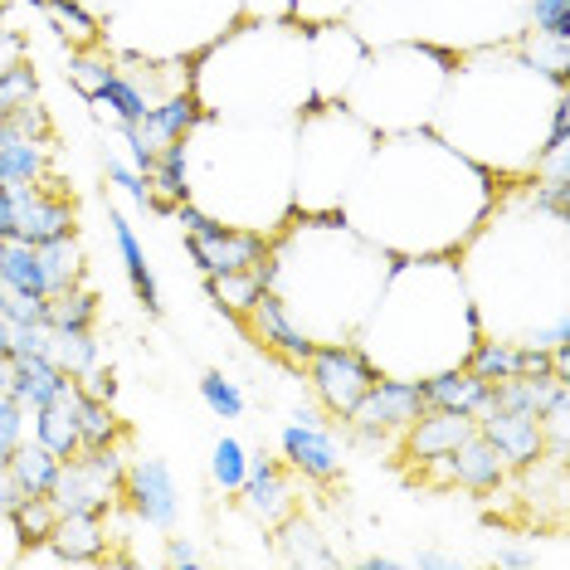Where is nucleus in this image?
<instances>
[{
	"mask_svg": "<svg viewBox=\"0 0 570 570\" xmlns=\"http://www.w3.org/2000/svg\"><path fill=\"white\" fill-rule=\"evenodd\" d=\"M502 180L449 147L434 127L375 137L342 219L385 254H459L488 219Z\"/></svg>",
	"mask_w": 570,
	"mask_h": 570,
	"instance_id": "obj_1",
	"label": "nucleus"
},
{
	"mask_svg": "<svg viewBox=\"0 0 570 570\" xmlns=\"http://www.w3.org/2000/svg\"><path fill=\"white\" fill-rule=\"evenodd\" d=\"M561 94L512 45H488L453 63L430 127L498 180H522L547 147L551 102Z\"/></svg>",
	"mask_w": 570,
	"mask_h": 570,
	"instance_id": "obj_2",
	"label": "nucleus"
},
{
	"mask_svg": "<svg viewBox=\"0 0 570 570\" xmlns=\"http://www.w3.org/2000/svg\"><path fill=\"white\" fill-rule=\"evenodd\" d=\"M264 288L293 307V317L313 332V342H342L356 336L371 303L385 288L391 254L366 235H356L332 215H293L274 235V249L258 264Z\"/></svg>",
	"mask_w": 570,
	"mask_h": 570,
	"instance_id": "obj_3",
	"label": "nucleus"
},
{
	"mask_svg": "<svg viewBox=\"0 0 570 570\" xmlns=\"http://www.w3.org/2000/svg\"><path fill=\"white\" fill-rule=\"evenodd\" d=\"M478 336H483V317L463 288L453 254H391L385 288L371 303L356 342L381 375L424 381L434 371L463 366Z\"/></svg>",
	"mask_w": 570,
	"mask_h": 570,
	"instance_id": "obj_4",
	"label": "nucleus"
},
{
	"mask_svg": "<svg viewBox=\"0 0 570 570\" xmlns=\"http://www.w3.org/2000/svg\"><path fill=\"white\" fill-rule=\"evenodd\" d=\"M190 94L205 118L225 122H278L313 102V69H307L303 24L258 20L215 40L190 69Z\"/></svg>",
	"mask_w": 570,
	"mask_h": 570,
	"instance_id": "obj_5",
	"label": "nucleus"
},
{
	"mask_svg": "<svg viewBox=\"0 0 570 570\" xmlns=\"http://www.w3.org/2000/svg\"><path fill=\"white\" fill-rule=\"evenodd\" d=\"M453 63H459V49L424 45V40L366 45V59H361L356 79L346 83L342 102L375 137L414 132V127L434 122V108H439V98H444Z\"/></svg>",
	"mask_w": 570,
	"mask_h": 570,
	"instance_id": "obj_6",
	"label": "nucleus"
},
{
	"mask_svg": "<svg viewBox=\"0 0 570 570\" xmlns=\"http://www.w3.org/2000/svg\"><path fill=\"white\" fill-rule=\"evenodd\" d=\"M375 147V132L342 98H313L293 127V215L342 210L361 166Z\"/></svg>",
	"mask_w": 570,
	"mask_h": 570,
	"instance_id": "obj_7",
	"label": "nucleus"
},
{
	"mask_svg": "<svg viewBox=\"0 0 570 570\" xmlns=\"http://www.w3.org/2000/svg\"><path fill=\"white\" fill-rule=\"evenodd\" d=\"M122 478H127V459L118 444L79 449L73 459L59 463L49 502H55L59 517H102L112 508V498L122 492Z\"/></svg>",
	"mask_w": 570,
	"mask_h": 570,
	"instance_id": "obj_8",
	"label": "nucleus"
},
{
	"mask_svg": "<svg viewBox=\"0 0 570 570\" xmlns=\"http://www.w3.org/2000/svg\"><path fill=\"white\" fill-rule=\"evenodd\" d=\"M303 366H307V385H313L317 405L327 414H336V420H346V414L361 405V395L371 391V381L381 375L371 366V356L361 352L356 336H342V342H317L313 356H307Z\"/></svg>",
	"mask_w": 570,
	"mask_h": 570,
	"instance_id": "obj_9",
	"label": "nucleus"
},
{
	"mask_svg": "<svg viewBox=\"0 0 570 570\" xmlns=\"http://www.w3.org/2000/svg\"><path fill=\"white\" fill-rule=\"evenodd\" d=\"M73 235V205L49 190L45 180H30V186H16V180H0V239L16 244H49Z\"/></svg>",
	"mask_w": 570,
	"mask_h": 570,
	"instance_id": "obj_10",
	"label": "nucleus"
},
{
	"mask_svg": "<svg viewBox=\"0 0 570 570\" xmlns=\"http://www.w3.org/2000/svg\"><path fill=\"white\" fill-rule=\"evenodd\" d=\"M424 410L430 405H424L420 381H410V375H375L371 391L361 395V405L346 414V424H352V434L366 439V444H385V439L405 434Z\"/></svg>",
	"mask_w": 570,
	"mask_h": 570,
	"instance_id": "obj_11",
	"label": "nucleus"
},
{
	"mask_svg": "<svg viewBox=\"0 0 570 570\" xmlns=\"http://www.w3.org/2000/svg\"><path fill=\"white\" fill-rule=\"evenodd\" d=\"M420 469H424V478H430V483H439V488H469V492H498V488L512 478L508 459H502V453L492 449L478 430L463 439L459 449L439 453V459L420 463Z\"/></svg>",
	"mask_w": 570,
	"mask_h": 570,
	"instance_id": "obj_12",
	"label": "nucleus"
},
{
	"mask_svg": "<svg viewBox=\"0 0 570 570\" xmlns=\"http://www.w3.org/2000/svg\"><path fill=\"white\" fill-rule=\"evenodd\" d=\"M278 449H283V459H288V469L313 478V483H336V478H342V444H336V434L322 424L317 410H297L293 420L283 424Z\"/></svg>",
	"mask_w": 570,
	"mask_h": 570,
	"instance_id": "obj_13",
	"label": "nucleus"
},
{
	"mask_svg": "<svg viewBox=\"0 0 570 570\" xmlns=\"http://www.w3.org/2000/svg\"><path fill=\"white\" fill-rule=\"evenodd\" d=\"M122 498L132 517L151 531H171L180 522V488H176V473L166 469L161 459H137L127 463V478H122Z\"/></svg>",
	"mask_w": 570,
	"mask_h": 570,
	"instance_id": "obj_14",
	"label": "nucleus"
},
{
	"mask_svg": "<svg viewBox=\"0 0 570 570\" xmlns=\"http://www.w3.org/2000/svg\"><path fill=\"white\" fill-rule=\"evenodd\" d=\"M478 434L488 439L492 449L508 459V469H537L547 459V434H541V420L531 410H508V405H488L478 414Z\"/></svg>",
	"mask_w": 570,
	"mask_h": 570,
	"instance_id": "obj_15",
	"label": "nucleus"
},
{
	"mask_svg": "<svg viewBox=\"0 0 570 570\" xmlns=\"http://www.w3.org/2000/svg\"><path fill=\"white\" fill-rule=\"evenodd\" d=\"M244 322H249V332H254V342H264L268 352H278L283 361H293V366H303L307 356H313V332L303 327V322L293 317V307L283 303L278 293H258L254 297V307L244 313Z\"/></svg>",
	"mask_w": 570,
	"mask_h": 570,
	"instance_id": "obj_16",
	"label": "nucleus"
},
{
	"mask_svg": "<svg viewBox=\"0 0 570 570\" xmlns=\"http://www.w3.org/2000/svg\"><path fill=\"white\" fill-rule=\"evenodd\" d=\"M239 498L258 527H278L293 517V492L288 478H283V463L268 459V453H249V478H244Z\"/></svg>",
	"mask_w": 570,
	"mask_h": 570,
	"instance_id": "obj_17",
	"label": "nucleus"
},
{
	"mask_svg": "<svg viewBox=\"0 0 570 570\" xmlns=\"http://www.w3.org/2000/svg\"><path fill=\"white\" fill-rule=\"evenodd\" d=\"M473 430H478L473 414H459V410H424L420 420H414L410 430L400 434V449H405V459L414 463V469H420V463L439 459V453L459 449Z\"/></svg>",
	"mask_w": 570,
	"mask_h": 570,
	"instance_id": "obj_18",
	"label": "nucleus"
},
{
	"mask_svg": "<svg viewBox=\"0 0 570 570\" xmlns=\"http://www.w3.org/2000/svg\"><path fill=\"white\" fill-rule=\"evenodd\" d=\"M73 375L59 366L49 352H35V356H10V395L20 400L24 410H40L49 400L69 395L73 391Z\"/></svg>",
	"mask_w": 570,
	"mask_h": 570,
	"instance_id": "obj_19",
	"label": "nucleus"
},
{
	"mask_svg": "<svg viewBox=\"0 0 570 570\" xmlns=\"http://www.w3.org/2000/svg\"><path fill=\"white\" fill-rule=\"evenodd\" d=\"M420 391H424V405L430 410H459V414H473V420L488 410V400H492V385L478 381L469 366H449V371L424 375Z\"/></svg>",
	"mask_w": 570,
	"mask_h": 570,
	"instance_id": "obj_20",
	"label": "nucleus"
},
{
	"mask_svg": "<svg viewBox=\"0 0 570 570\" xmlns=\"http://www.w3.org/2000/svg\"><path fill=\"white\" fill-rule=\"evenodd\" d=\"M108 229H112V244H118L122 274H127V283H132L137 303L147 307L151 317H161V288H157V274H151V264H147V249H141V239H137L132 219H127L122 210H108Z\"/></svg>",
	"mask_w": 570,
	"mask_h": 570,
	"instance_id": "obj_21",
	"label": "nucleus"
},
{
	"mask_svg": "<svg viewBox=\"0 0 570 570\" xmlns=\"http://www.w3.org/2000/svg\"><path fill=\"white\" fill-rule=\"evenodd\" d=\"M205 118V108H200V98L190 94V88H180V94H166L161 102H151L147 108V118L137 122V132L151 141V147H166V141H180V137H190L200 127Z\"/></svg>",
	"mask_w": 570,
	"mask_h": 570,
	"instance_id": "obj_22",
	"label": "nucleus"
},
{
	"mask_svg": "<svg viewBox=\"0 0 570 570\" xmlns=\"http://www.w3.org/2000/svg\"><path fill=\"white\" fill-rule=\"evenodd\" d=\"M151 210L171 215V205L190 200V141H166L157 151V166H151Z\"/></svg>",
	"mask_w": 570,
	"mask_h": 570,
	"instance_id": "obj_23",
	"label": "nucleus"
},
{
	"mask_svg": "<svg viewBox=\"0 0 570 570\" xmlns=\"http://www.w3.org/2000/svg\"><path fill=\"white\" fill-rule=\"evenodd\" d=\"M88 102H94V108H98L108 122H141V118H147V108H151L157 98L147 94V83H141L137 69H122V63H118V69H112V79L102 83Z\"/></svg>",
	"mask_w": 570,
	"mask_h": 570,
	"instance_id": "obj_24",
	"label": "nucleus"
},
{
	"mask_svg": "<svg viewBox=\"0 0 570 570\" xmlns=\"http://www.w3.org/2000/svg\"><path fill=\"white\" fill-rule=\"evenodd\" d=\"M73 395H79V385H73L69 395H59V400H49V405L40 410H30L35 414V444H45L55 459H73V453L83 449V439H79V420H73Z\"/></svg>",
	"mask_w": 570,
	"mask_h": 570,
	"instance_id": "obj_25",
	"label": "nucleus"
},
{
	"mask_svg": "<svg viewBox=\"0 0 570 570\" xmlns=\"http://www.w3.org/2000/svg\"><path fill=\"white\" fill-rule=\"evenodd\" d=\"M49 547L59 551L63 566H88L108 551V522L102 517H59V527L49 531Z\"/></svg>",
	"mask_w": 570,
	"mask_h": 570,
	"instance_id": "obj_26",
	"label": "nucleus"
},
{
	"mask_svg": "<svg viewBox=\"0 0 570 570\" xmlns=\"http://www.w3.org/2000/svg\"><path fill=\"white\" fill-rule=\"evenodd\" d=\"M45 176H49V141L0 127V180L30 186V180H45Z\"/></svg>",
	"mask_w": 570,
	"mask_h": 570,
	"instance_id": "obj_27",
	"label": "nucleus"
},
{
	"mask_svg": "<svg viewBox=\"0 0 570 570\" xmlns=\"http://www.w3.org/2000/svg\"><path fill=\"white\" fill-rule=\"evenodd\" d=\"M0 288L20 293V297H49L45 264H40V249H35V244L0 239Z\"/></svg>",
	"mask_w": 570,
	"mask_h": 570,
	"instance_id": "obj_28",
	"label": "nucleus"
},
{
	"mask_svg": "<svg viewBox=\"0 0 570 570\" xmlns=\"http://www.w3.org/2000/svg\"><path fill=\"white\" fill-rule=\"evenodd\" d=\"M59 463L45 444H35V439H24V444L6 459V473L16 478V488L24 492V498H49V488H55V478H59Z\"/></svg>",
	"mask_w": 570,
	"mask_h": 570,
	"instance_id": "obj_29",
	"label": "nucleus"
},
{
	"mask_svg": "<svg viewBox=\"0 0 570 570\" xmlns=\"http://www.w3.org/2000/svg\"><path fill=\"white\" fill-rule=\"evenodd\" d=\"M73 420H79V439L83 449H102V444H122V420L112 414V400L98 395H73Z\"/></svg>",
	"mask_w": 570,
	"mask_h": 570,
	"instance_id": "obj_30",
	"label": "nucleus"
},
{
	"mask_svg": "<svg viewBox=\"0 0 570 570\" xmlns=\"http://www.w3.org/2000/svg\"><path fill=\"white\" fill-rule=\"evenodd\" d=\"M463 366H469L478 381L498 385V381H512L517 375V342H508V336H492L483 332L478 342L469 346V356H463Z\"/></svg>",
	"mask_w": 570,
	"mask_h": 570,
	"instance_id": "obj_31",
	"label": "nucleus"
},
{
	"mask_svg": "<svg viewBox=\"0 0 570 570\" xmlns=\"http://www.w3.org/2000/svg\"><path fill=\"white\" fill-rule=\"evenodd\" d=\"M205 293L215 297V307H225V313L244 317V313L254 307V297H258V293H268V288H264V274H258V268H235V274H215V278H205Z\"/></svg>",
	"mask_w": 570,
	"mask_h": 570,
	"instance_id": "obj_32",
	"label": "nucleus"
},
{
	"mask_svg": "<svg viewBox=\"0 0 570 570\" xmlns=\"http://www.w3.org/2000/svg\"><path fill=\"white\" fill-rule=\"evenodd\" d=\"M40 264H45L49 297H55V293H69L73 283L83 278V249H79V239H73V235H63V239H49V244H40Z\"/></svg>",
	"mask_w": 570,
	"mask_h": 570,
	"instance_id": "obj_33",
	"label": "nucleus"
},
{
	"mask_svg": "<svg viewBox=\"0 0 570 570\" xmlns=\"http://www.w3.org/2000/svg\"><path fill=\"white\" fill-rule=\"evenodd\" d=\"M517 55H522L537 73H547L551 83L570 88V40H551V35H522L517 40Z\"/></svg>",
	"mask_w": 570,
	"mask_h": 570,
	"instance_id": "obj_34",
	"label": "nucleus"
},
{
	"mask_svg": "<svg viewBox=\"0 0 570 570\" xmlns=\"http://www.w3.org/2000/svg\"><path fill=\"white\" fill-rule=\"evenodd\" d=\"M45 322H49V332H83V327H94V322H98V297L73 283L69 293L49 297V317Z\"/></svg>",
	"mask_w": 570,
	"mask_h": 570,
	"instance_id": "obj_35",
	"label": "nucleus"
},
{
	"mask_svg": "<svg viewBox=\"0 0 570 570\" xmlns=\"http://www.w3.org/2000/svg\"><path fill=\"white\" fill-rule=\"evenodd\" d=\"M49 356H55L69 375H83V371H94L102 361V346H98L94 327H83V332H49Z\"/></svg>",
	"mask_w": 570,
	"mask_h": 570,
	"instance_id": "obj_36",
	"label": "nucleus"
},
{
	"mask_svg": "<svg viewBox=\"0 0 570 570\" xmlns=\"http://www.w3.org/2000/svg\"><path fill=\"white\" fill-rule=\"evenodd\" d=\"M244 478H249V449H244L235 434H219L210 449V483L219 492H239Z\"/></svg>",
	"mask_w": 570,
	"mask_h": 570,
	"instance_id": "obj_37",
	"label": "nucleus"
},
{
	"mask_svg": "<svg viewBox=\"0 0 570 570\" xmlns=\"http://www.w3.org/2000/svg\"><path fill=\"white\" fill-rule=\"evenodd\" d=\"M40 6L55 16V30L59 35H69L79 49H88V45H98L102 40V24H98V16H88V10L79 6V0H40Z\"/></svg>",
	"mask_w": 570,
	"mask_h": 570,
	"instance_id": "obj_38",
	"label": "nucleus"
},
{
	"mask_svg": "<svg viewBox=\"0 0 570 570\" xmlns=\"http://www.w3.org/2000/svg\"><path fill=\"white\" fill-rule=\"evenodd\" d=\"M283 556H288L293 566H332L336 556L322 547V537H317V527L313 522H297V517H288V527H283Z\"/></svg>",
	"mask_w": 570,
	"mask_h": 570,
	"instance_id": "obj_39",
	"label": "nucleus"
},
{
	"mask_svg": "<svg viewBox=\"0 0 570 570\" xmlns=\"http://www.w3.org/2000/svg\"><path fill=\"white\" fill-rule=\"evenodd\" d=\"M112 69H118V63L102 55V49H94V45H88V49H69V83L79 88L83 98H94L98 88L112 79Z\"/></svg>",
	"mask_w": 570,
	"mask_h": 570,
	"instance_id": "obj_40",
	"label": "nucleus"
},
{
	"mask_svg": "<svg viewBox=\"0 0 570 570\" xmlns=\"http://www.w3.org/2000/svg\"><path fill=\"white\" fill-rule=\"evenodd\" d=\"M10 522H16L24 547H40V541H49V531L59 527V512H55V502H49V498H24Z\"/></svg>",
	"mask_w": 570,
	"mask_h": 570,
	"instance_id": "obj_41",
	"label": "nucleus"
},
{
	"mask_svg": "<svg viewBox=\"0 0 570 570\" xmlns=\"http://www.w3.org/2000/svg\"><path fill=\"white\" fill-rule=\"evenodd\" d=\"M200 400H205V410H210L215 420H239L244 414V391L229 381L225 371H205L200 375Z\"/></svg>",
	"mask_w": 570,
	"mask_h": 570,
	"instance_id": "obj_42",
	"label": "nucleus"
},
{
	"mask_svg": "<svg viewBox=\"0 0 570 570\" xmlns=\"http://www.w3.org/2000/svg\"><path fill=\"white\" fill-rule=\"evenodd\" d=\"M527 30L570 40V0H527Z\"/></svg>",
	"mask_w": 570,
	"mask_h": 570,
	"instance_id": "obj_43",
	"label": "nucleus"
},
{
	"mask_svg": "<svg viewBox=\"0 0 570 570\" xmlns=\"http://www.w3.org/2000/svg\"><path fill=\"white\" fill-rule=\"evenodd\" d=\"M361 0H293L288 16L303 24V30H313V24H342L356 16Z\"/></svg>",
	"mask_w": 570,
	"mask_h": 570,
	"instance_id": "obj_44",
	"label": "nucleus"
},
{
	"mask_svg": "<svg viewBox=\"0 0 570 570\" xmlns=\"http://www.w3.org/2000/svg\"><path fill=\"white\" fill-rule=\"evenodd\" d=\"M24 430H30V410L20 405L16 395H0V469H6V459L24 444Z\"/></svg>",
	"mask_w": 570,
	"mask_h": 570,
	"instance_id": "obj_45",
	"label": "nucleus"
},
{
	"mask_svg": "<svg viewBox=\"0 0 570 570\" xmlns=\"http://www.w3.org/2000/svg\"><path fill=\"white\" fill-rule=\"evenodd\" d=\"M102 171H108V180L122 190L127 200L137 205V210H151V180L141 176V171H137V166L127 161V157H108V161H102Z\"/></svg>",
	"mask_w": 570,
	"mask_h": 570,
	"instance_id": "obj_46",
	"label": "nucleus"
},
{
	"mask_svg": "<svg viewBox=\"0 0 570 570\" xmlns=\"http://www.w3.org/2000/svg\"><path fill=\"white\" fill-rule=\"evenodd\" d=\"M24 98H40V79H35L30 63L16 59V63L0 69V108H16V102H24Z\"/></svg>",
	"mask_w": 570,
	"mask_h": 570,
	"instance_id": "obj_47",
	"label": "nucleus"
},
{
	"mask_svg": "<svg viewBox=\"0 0 570 570\" xmlns=\"http://www.w3.org/2000/svg\"><path fill=\"white\" fill-rule=\"evenodd\" d=\"M6 127L10 132H24V137H45L49 141V112L40 98H24L16 108H6Z\"/></svg>",
	"mask_w": 570,
	"mask_h": 570,
	"instance_id": "obj_48",
	"label": "nucleus"
},
{
	"mask_svg": "<svg viewBox=\"0 0 570 570\" xmlns=\"http://www.w3.org/2000/svg\"><path fill=\"white\" fill-rule=\"evenodd\" d=\"M49 352V322H10V356Z\"/></svg>",
	"mask_w": 570,
	"mask_h": 570,
	"instance_id": "obj_49",
	"label": "nucleus"
},
{
	"mask_svg": "<svg viewBox=\"0 0 570 570\" xmlns=\"http://www.w3.org/2000/svg\"><path fill=\"white\" fill-rule=\"evenodd\" d=\"M73 381H79V391H83V395H98V400H112V395H118V381H112V371H102V361H98L94 371L73 375Z\"/></svg>",
	"mask_w": 570,
	"mask_h": 570,
	"instance_id": "obj_50",
	"label": "nucleus"
},
{
	"mask_svg": "<svg viewBox=\"0 0 570 570\" xmlns=\"http://www.w3.org/2000/svg\"><path fill=\"white\" fill-rule=\"evenodd\" d=\"M492 561H498L502 570H537V566H541V556L531 551V547H502L498 556H492Z\"/></svg>",
	"mask_w": 570,
	"mask_h": 570,
	"instance_id": "obj_51",
	"label": "nucleus"
},
{
	"mask_svg": "<svg viewBox=\"0 0 570 570\" xmlns=\"http://www.w3.org/2000/svg\"><path fill=\"white\" fill-rule=\"evenodd\" d=\"M166 566H176V570H196V566H200V551L190 547L186 537H171V547H166Z\"/></svg>",
	"mask_w": 570,
	"mask_h": 570,
	"instance_id": "obj_52",
	"label": "nucleus"
},
{
	"mask_svg": "<svg viewBox=\"0 0 570 570\" xmlns=\"http://www.w3.org/2000/svg\"><path fill=\"white\" fill-rule=\"evenodd\" d=\"M20 502H24V492L16 488V478H10L6 469H0V517H16Z\"/></svg>",
	"mask_w": 570,
	"mask_h": 570,
	"instance_id": "obj_53",
	"label": "nucleus"
},
{
	"mask_svg": "<svg viewBox=\"0 0 570 570\" xmlns=\"http://www.w3.org/2000/svg\"><path fill=\"white\" fill-rule=\"evenodd\" d=\"M405 566H420V570H449V566H459L453 556H444V551H414Z\"/></svg>",
	"mask_w": 570,
	"mask_h": 570,
	"instance_id": "obj_54",
	"label": "nucleus"
},
{
	"mask_svg": "<svg viewBox=\"0 0 570 570\" xmlns=\"http://www.w3.org/2000/svg\"><path fill=\"white\" fill-rule=\"evenodd\" d=\"M405 561H395V556H366V570H400Z\"/></svg>",
	"mask_w": 570,
	"mask_h": 570,
	"instance_id": "obj_55",
	"label": "nucleus"
},
{
	"mask_svg": "<svg viewBox=\"0 0 570 570\" xmlns=\"http://www.w3.org/2000/svg\"><path fill=\"white\" fill-rule=\"evenodd\" d=\"M10 391V356H0V395Z\"/></svg>",
	"mask_w": 570,
	"mask_h": 570,
	"instance_id": "obj_56",
	"label": "nucleus"
},
{
	"mask_svg": "<svg viewBox=\"0 0 570 570\" xmlns=\"http://www.w3.org/2000/svg\"><path fill=\"white\" fill-rule=\"evenodd\" d=\"M0 356H10V322L0 317Z\"/></svg>",
	"mask_w": 570,
	"mask_h": 570,
	"instance_id": "obj_57",
	"label": "nucleus"
}]
</instances>
